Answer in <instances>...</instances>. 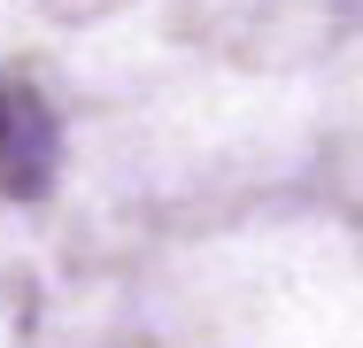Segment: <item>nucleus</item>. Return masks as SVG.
<instances>
[{
	"label": "nucleus",
	"mask_w": 363,
	"mask_h": 348,
	"mask_svg": "<svg viewBox=\"0 0 363 348\" xmlns=\"http://www.w3.org/2000/svg\"><path fill=\"white\" fill-rule=\"evenodd\" d=\"M55 170V116L31 85L0 77V186L8 194H39Z\"/></svg>",
	"instance_id": "nucleus-1"
}]
</instances>
